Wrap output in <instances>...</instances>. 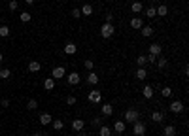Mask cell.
Segmentation results:
<instances>
[{"label":"cell","mask_w":189,"mask_h":136,"mask_svg":"<svg viewBox=\"0 0 189 136\" xmlns=\"http://www.w3.org/2000/svg\"><path fill=\"white\" fill-rule=\"evenodd\" d=\"M113 34H115V27L112 25V23H102L100 25V36L104 40H110Z\"/></svg>","instance_id":"cell-1"},{"label":"cell","mask_w":189,"mask_h":136,"mask_svg":"<svg viewBox=\"0 0 189 136\" xmlns=\"http://www.w3.org/2000/svg\"><path fill=\"white\" fill-rule=\"evenodd\" d=\"M87 100H89L91 104H100V102H102V93L94 89V91H91V93L87 95Z\"/></svg>","instance_id":"cell-2"},{"label":"cell","mask_w":189,"mask_h":136,"mask_svg":"<svg viewBox=\"0 0 189 136\" xmlns=\"http://www.w3.org/2000/svg\"><path fill=\"white\" fill-rule=\"evenodd\" d=\"M138 116H140V113L136 110H127L125 116H123V121L125 123H134V121H138Z\"/></svg>","instance_id":"cell-3"},{"label":"cell","mask_w":189,"mask_h":136,"mask_svg":"<svg viewBox=\"0 0 189 136\" xmlns=\"http://www.w3.org/2000/svg\"><path fill=\"white\" fill-rule=\"evenodd\" d=\"M132 134H134V136L146 134V125L142 123V121H134V123H132Z\"/></svg>","instance_id":"cell-4"},{"label":"cell","mask_w":189,"mask_h":136,"mask_svg":"<svg viewBox=\"0 0 189 136\" xmlns=\"http://www.w3.org/2000/svg\"><path fill=\"white\" fill-rule=\"evenodd\" d=\"M66 76V68H62V66H57V68H53L51 70V78L57 81V79H62Z\"/></svg>","instance_id":"cell-5"},{"label":"cell","mask_w":189,"mask_h":136,"mask_svg":"<svg viewBox=\"0 0 189 136\" xmlns=\"http://www.w3.org/2000/svg\"><path fill=\"white\" fill-rule=\"evenodd\" d=\"M66 81H68V85H78V83L81 81V76H80L78 72H70V74L66 76Z\"/></svg>","instance_id":"cell-6"},{"label":"cell","mask_w":189,"mask_h":136,"mask_svg":"<svg viewBox=\"0 0 189 136\" xmlns=\"http://www.w3.org/2000/svg\"><path fill=\"white\" fill-rule=\"evenodd\" d=\"M183 108H185V106H183L182 100H172V102H170V111H172V113H182Z\"/></svg>","instance_id":"cell-7"},{"label":"cell","mask_w":189,"mask_h":136,"mask_svg":"<svg viewBox=\"0 0 189 136\" xmlns=\"http://www.w3.org/2000/svg\"><path fill=\"white\" fill-rule=\"evenodd\" d=\"M161 53H163V45H161V43H151V45H150V55L161 57Z\"/></svg>","instance_id":"cell-8"},{"label":"cell","mask_w":189,"mask_h":136,"mask_svg":"<svg viewBox=\"0 0 189 136\" xmlns=\"http://www.w3.org/2000/svg\"><path fill=\"white\" fill-rule=\"evenodd\" d=\"M64 53H66V55H76V53H78V45L72 43V42L66 43V45H64Z\"/></svg>","instance_id":"cell-9"},{"label":"cell","mask_w":189,"mask_h":136,"mask_svg":"<svg viewBox=\"0 0 189 136\" xmlns=\"http://www.w3.org/2000/svg\"><path fill=\"white\" fill-rule=\"evenodd\" d=\"M51 121H53L51 113H40V123H42V127H45V125H51Z\"/></svg>","instance_id":"cell-10"},{"label":"cell","mask_w":189,"mask_h":136,"mask_svg":"<svg viewBox=\"0 0 189 136\" xmlns=\"http://www.w3.org/2000/svg\"><path fill=\"white\" fill-rule=\"evenodd\" d=\"M40 70H42V64H40L38 61H30V62H29V72L36 74V72H40Z\"/></svg>","instance_id":"cell-11"},{"label":"cell","mask_w":189,"mask_h":136,"mask_svg":"<svg viewBox=\"0 0 189 136\" xmlns=\"http://www.w3.org/2000/svg\"><path fill=\"white\" fill-rule=\"evenodd\" d=\"M72 129L78 130V132H81V130L85 129V121H83V119H74V121H72Z\"/></svg>","instance_id":"cell-12"},{"label":"cell","mask_w":189,"mask_h":136,"mask_svg":"<svg viewBox=\"0 0 189 136\" xmlns=\"http://www.w3.org/2000/svg\"><path fill=\"white\" fill-rule=\"evenodd\" d=\"M131 27L136 29V30H140L142 27H144V21H142L140 17H132V19H131Z\"/></svg>","instance_id":"cell-13"},{"label":"cell","mask_w":189,"mask_h":136,"mask_svg":"<svg viewBox=\"0 0 189 136\" xmlns=\"http://www.w3.org/2000/svg\"><path fill=\"white\" fill-rule=\"evenodd\" d=\"M113 130H115V134H123L125 132V121H115L113 123Z\"/></svg>","instance_id":"cell-14"},{"label":"cell","mask_w":189,"mask_h":136,"mask_svg":"<svg viewBox=\"0 0 189 136\" xmlns=\"http://www.w3.org/2000/svg\"><path fill=\"white\" fill-rule=\"evenodd\" d=\"M140 32H142V36H144V38H150V36H153V27L144 25V27L140 29Z\"/></svg>","instance_id":"cell-15"},{"label":"cell","mask_w":189,"mask_h":136,"mask_svg":"<svg viewBox=\"0 0 189 136\" xmlns=\"http://www.w3.org/2000/svg\"><path fill=\"white\" fill-rule=\"evenodd\" d=\"M100 113H102L104 117H110L112 113H113V106H112V104H102V111H100Z\"/></svg>","instance_id":"cell-16"},{"label":"cell","mask_w":189,"mask_h":136,"mask_svg":"<svg viewBox=\"0 0 189 136\" xmlns=\"http://www.w3.org/2000/svg\"><path fill=\"white\" fill-rule=\"evenodd\" d=\"M176 132H178V130H176L174 125H167V127L163 129V134H164V136H176Z\"/></svg>","instance_id":"cell-17"},{"label":"cell","mask_w":189,"mask_h":136,"mask_svg":"<svg viewBox=\"0 0 189 136\" xmlns=\"http://www.w3.org/2000/svg\"><path fill=\"white\" fill-rule=\"evenodd\" d=\"M151 121L163 123V121H164V113H163V111H153V113H151Z\"/></svg>","instance_id":"cell-18"},{"label":"cell","mask_w":189,"mask_h":136,"mask_svg":"<svg viewBox=\"0 0 189 136\" xmlns=\"http://www.w3.org/2000/svg\"><path fill=\"white\" fill-rule=\"evenodd\" d=\"M99 136H112V129L108 125H100L99 127Z\"/></svg>","instance_id":"cell-19"},{"label":"cell","mask_w":189,"mask_h":136,"mask_svg":"<svg viewBox=\"0 0 189 136\" xmlns=\"http://www.w3.org/2000/svg\"><path fill=\"white\" fill-rule=\"evenodd\" d=\"M142 95H144V98H153V87L146 85L144 89H142Z\"/></svg>","instance_id":"cell-20"},{"label":"cell","mask_w":189,"mask_h":136,"mask_svg":"<svg viewBox=\"0 0 189 136\" xmlns=\"http://www.w3.org/2000/svg\"><path fill=\"white\" fill-rule=\"evenodd\" d=\"M80 11H81V15H87V17H89V15H93V6H91V4H83V6L80 8Z\"/></svg>","instance_id":"cell-21"},{"label":"cell","mask_w":189,"mask_h":136,"mask_svg":"<svg viewBox=\"0 0 189 136\" xmlns=\"http://www.w3.org/2000/svg\"><path fill=\"white\" fill-rule=\"evenodd\" d=\"M155 11H157V15L164 17V15L168 13V6H164V4H161V6H157V8H155Z\"/></svg>","instance_id":"cell-22"},{"label":"cell","mask_w":189,"mask_h":136,"mask_svg":"<svg viewBox=\"0 0 189 136\" xmlns=\"http://www.w3.org/2000/svg\"><path fill=\"white\" fill-rule=\"evenodd\" d=\"M157 68H159V70H163V68H167V64H168V61L167 59H164V57H157Z\"/></svg>","instance_id":"cell-23"},{"label":"cell","mask_w":189,"mask_h":136,"mask_svg":"<svg viewBox=\"0 0 189 136\" xmlns=\"http://www.w3.org/2000/svg\"><path fill=\"white\" fill-rule=\"evenodd\" d=\"M53 87H55V79H53V78H47V79L44 81V89H45V91H51Z\"/></svg>","instance_id":"cell-24"},{"label":"cell","mask_w":189,"mask_h":136,"mask_svg":"<svg viewBox=\"0 0 189 136\" xmlns=\"http://www.w3.org/2000/svg\"><path fill=\"white\" fill-rule=\"evenodd\" d=\"M87 83H89V85H97V83H99V76L94 74V72H91V74L87 76Z\"/></svg>","instance_id":"cell-25"},{"label":"cell","mask_w":189,"mask_h":136,"mask_svg":"<svg viewBox=\"0 0 189 136\" xmlns=\"http://www.w3.org/2000/svg\"><path fill=\"white\" fill-rule=\"evenodd\" d=\"M131 10H132V13H140V11H144V6H142V2H132Z\"/></svg>","instance_id":"cell-26"},{"label":"cell","mask_w":189,"mask_h":136,"mask_svg":"<svg viewBox=\"0 0 189 136\" xmlns=\"http://www.w3.org/2000/svg\"><path fill=\"white\" fill-rule=\"evenodd\" d=\"M136 64H138L140 68H144V66L148 64V55H140V57L136 59Z\"/></svg>","instance_id":"cell-27"},{"label":"cell","mask_w":189,"mask_h":136,"mask_svg":"<svg viewBox=\"0 0 189 136\" xmlns=\"http://www.w3.org/2000/svg\"><path fill=\"white\" fill-rule=\"evenodd\" d=\"M51 125H53V129H55V130H62V129H64L62 119H53V121H51Z\"/></svg>","instance_id":"cell-28"},{"label":"cell","mask_w":189,"mask_h":136,"mask_svg":"<svg viewBox=\"0 0 189 136\" xmlns=\"http://www.w3.org/2000/svg\"><path fill=\"white\" fill-rule=\"evenodd\" d=\"M136 78L138 79H146L148 78V70H146V68H138V70H136Z\"/></svg>","instance_id":"cell-29"},{"label":"cell","mask_w":189,"mask_h":136,"mask_svg":"<svg viewBox=\"0 0 189 136\" xmlns=\"http://www.w3.org/2000/svg\"><path fill=\"white\" fill-rule=\"evenodd\" d=\"M12 76V70H10V68H2V70H0V78H2V79H8Z\"/></svg>","instance_id":"cell-30"},{"label":"cell","mask_w":189,"mask_h":136,"mask_svg":"<svg viewBox=\"0 0 189 136\" xmlns=\"http://www.w3.org/2000/svg\"><path fill=\"white\" fill-rule=\"evenodd\" d=\"M170 95H172V89H170V87H163V89H161V97L168 98Z\"/></svg>","instance_id":"cell-31"},{"label":"cell","mask_w":189,"mask_h":136,"mask_svg":"<svg viewBox=\"0 0 189 136\" xmlns=\"http://www.w3.org/2000/svg\"><path fill=\"white\" fill-rule=\"evenodd\" d=\"M19 19H21L23 23H30V19H32V17H30V13H29V11H23V13L19 15Z\"/></svg>","instance_id":"cell-32"},{"label":"cell","mask_w":189,"mask_h":136,"mask_svg":"<svg viewBox=\"0 0 189 136\" xmlns=\"http://www.w3.org/2000/svg\"><path fill=\"white\" fill-rule=\"evenodd\" d=\"M144 13H146V17H150V19H153V17L157 15L155 8H146V10H144Z\"/></svg>","instance_id":"cell-33"},{"label":"cell","mask_w":189,"mask_h":136,"mask_svg":"<svg viewBox=\"0 0 189 136\" xmlns=\"http://www.w3.org/2000/svg\"><path fill=\"white\" fill-rule=\"evenodd\" d=\"M0 36H2V38H8V36H10V29H8L6 25L0 27Z\"/></svg>","instance_id":"cell-34"},{"label":"cell","mask_w":189,"mask_h":136,"mask_svg":"<svg viewBox=\"0 0 189 136\" xmlns=\"http://www.w3.org/2000/svg\"><path fill=\"white\" fill-rule=\"evenodd\" d=\"M27 108H29V110H36V108H38V100H34V98H30V100L27 102Z\"/></svg>","instance_id":"cell-35"},{"label":"cell","mask_w":189,"mask_h":136,"mask_svg":"<svg viewBox=\"0 0 189 136\" xmlns=\"http://www.w3.org/2000/svg\"><path fill=\"white\" fill-rule=\"evenodd\" d=\"M83 66H85V68H87V70H93V68H94V62H93V61H91V59H87V61H85V62H83Z\"/></svg>","instance_id":"cell-36"},{"label":"cell","mask_w":189,"mask_h":136,"mask_svg":"<svg viewBox=\"0 0 189 136\" xmlns=\"http://www.w3.org/2000/svg\"><path fill=\"white\" fill-rule=\"evenodd\" d=\"M72 17H74V19H80V17H81L80 8H72Z\"/></svg>","instance_id":"cell-37"},{"label":"cell","mask_w":189,"mask_h":136,"mask_svg":"<svg viewBox=\"0 0 189 136\" xmlns=\"http://www.w3.org/2000/svg\"><path fill=\"white\" fill-rule=\"evenodd\" d=\"M76 100H78L76 97H66V104H68V106H74V104H76Z\"/></svg>","instance_id":"cell-38"},{"label":"cell","mask_w":189,"mask_h":136,"mask_svg":"<svg viewBox=\"0 0 189 136\" xmlns=\"http://www.w3.org/2000/svg\"><path fill=\"white\" fill-rule=\"evenodd\" d=\"M10 10H17V0H10Z\"/></svg>","instance_id":"cell-39"},{"label":"cell","mask_w":189,"mask_h":136,"mask_svg":"<svg viewBox=\"0 0 189 136\" xmlns=\"http://www.w3.org/2000/svg\"><path fill=\"white\" fill-rule=\"evenodd\" d=\"M0 106H2V108H8V106H10V100H8V98H2V100H0Z\"/></svg>","instance_id":"cell-40"},{"label":"cell","mask_w":189,"mask_h":136,"mask_svg":"<svg viewBox=\"0 0 189 136\" xmlns=\"http://www.w3.org/2000/svg\"><path fill=\"white\" fill-rule=\"evenodd\" d=\"M148 62L155 64V62H157V57H155V55H148Z\"/></svg>","instance_id":"cell-41"},{"label":"cell","mask_w":189,"mask_h":136,"mask_svg":"<svg viewBox=\"0 0 189 136\" xmlns=\"http://www.w3.org/2000/svg\"><path fill=\"white\" fill-rule=\"evenodd\" d=\"M93 125H94V127H100V117H94V119H93Z\"/></svg>","instance_id":"cell-42"},{"label":"cell","mask_w":189,"mask_h":136,"mask_svg":"<svg viewBox=\"0 0 189 136\" xmlns=\"http://www.w3.org/2000/svg\"><path fill=\"white\" fill-rule=\"evenodd\" d=\"M112 19H113V15L112 13H106V23H112Z\"/></svg>","instance_id":"cell-43"},{"label":"cell","mask_w":189,"mask_h":136,"mask_svg":"<svg viewBox=\"0 0 189 136\" xmlns=\"http://www.w3.org/2000/svg\"><path fill=\"white\" fill-rule=\"evenodd\" d=\"M32 136H44V132H42V130H36V132H34Z\"/></svg>","instance_id":"cell-44"},{"label":"cell","mask_w":189,"mask_h":136,"mask_svg":"<svg viewBox=\"0 0 189 136\" xmlns=\"http://www.w3.org/2000/svg\"><path fill=\"white\" fill-rule=\"evenodd\" d=\"M25 2H27V4H34V2H36V0H25Z\"/></svg>","instance_id":"cell-45"},{"label":"cell","mask_w":189,"mask_h":136,"mask_svg":"<svg viewBox=\"0 0 189 136\" xmlns=\"http://www.w3.org/2000/svg\"><path fill=\"white\" fill-rule=\"evenodd\" d=\"M2 59H4V57H2V53H0V62H2Z\"/></svg>","instance_id":"cell-46"},{"label":"cell","mask_w":189,"mask_h":136,"mask_svg":"<svg viewBox=\"0 0 189 136\" xmlns=\"http://www.w3.org/2000/svg\"><path fill=\"white\" fill-rule=\"evenodd\" d=\"M115 136H123V134H115Z\"/></svg>","instance_id":"cell-47"},{"label":"cell","mask_w":189,"mask_h":136,"mask_svg":"<svg viewBox=\"0 0 189 136\" xmlns=\"http://www.w3.org/2000/svg\"><path fill=\"white\" fill-rule=\"evenodd\" d=\"M81 136H89V134H81Z\"/></svg>","instance_id":"cell-48"},{"label":"cell","mask_w":189,"mask_h":136,"mask_svg":"<svg viewBox=\"0 0 189 136\" xmlns=\"http://www.w3.org/2000/svg\"><path fill=\"white\" fill-rule=\"evenodd\" d=\"M142 136H146V134H142Z\"/></svg>","instance_id":"cell-49"},{"label":"cell","mask_w":189,"mask_h":136,"mask_svg":"<svg viewBox=\"0 0 189 136\" xmlns=\"http://www.w3.org/2000/svg\"><path fill=\"white\" fill-rule=\"evenodd\" d=\"M74 2H76V0H74Z\"/></svg>","instance_id":"cell-50"}]
</instances>
